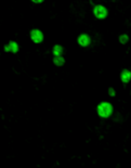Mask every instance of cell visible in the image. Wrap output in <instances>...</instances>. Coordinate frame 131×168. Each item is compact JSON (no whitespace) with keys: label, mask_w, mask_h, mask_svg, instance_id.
Segmentation results:
<instances>
[{"label":"cell","mask_w":131,"mask_h":168,"mask_svg":"<svg viewBox=\"0 0 131 168\" xmlns=\"http://www.w3.org/2000/svg\"><path fill=\"white\" fill-rule=\"evenodd\" d=\"M112 112H113V106H112V104H110V103H107V102H102V103L99 104L98 113L101 117H104V118L110 117V116L112 115Z\"/></svg>","instance_id":"obj_1"},{"label":"cell","mask_w":131,"mask_h":168,"mask_svg":"<svg viewBox=\"0 0 131 168\" xmlns=\"http://www.w3.org/2000/svg\"><path fill=\"white\" fill-rule=\"evenodd\" d=\"M93 13H94V15L98 17V19L102 20V19H104V17H107V9L101 5L95 6L94 9H93Z\"/></svg>","instance_id":"obj_2"},{"label":"cell","mask_w":131,"mask_h":168,"mask_svg":"<svg viewBox=\"0 0 131 168\" xmlns=\"http://www.w3.org/2000/svg\"><path fill=\"white\" fill-rule=\"evenodd\" d=\"M31 38L36 43H41L43 40V34L39 29H34V31L31 32Z\"/></svg>","instance_id":"obj_3"},{"label":"cell","mask_w":131,"mask_h":168,"mask_svg":"<svg viewBox=\"0 0 131 168\" xmlns=\"http://www.w3.org/2000/svg\"><path fill=\"white\" fill-rule=\"evenodd\" d=\"M90 43L91 39L87 34H82V35H80L78 37V43L80 46H82V47H87V46L90 45Z\"/></svg>","instance_id":"obj_4"},{"label":"cell","mask_w":131,"mask_h":168,"mask_svg":"<svg viewBox=\"0 0 131 168\" xmlns=\"http://www.w3.org/2000/svg\"><path fill=\"white\" fill-rule=\"evenodd\" d=\"M5 51H10V52L16 53L17 51H19V46H17V43H14V41H10L9 45L5 46Z\"/></svg>","instance_id":"obj_5"},{"label":"cell","mask_w":131,"mask_h":168,"mask_svg":"<svg viewBox=\"0 0 131 168\" xmlns=\"http://www.w3.org/2000/svg\"><path fill=\"white\" fill-rule=\"evenodd\" d=\"M120 78L124 83H129L131 79V72L130 71H127V69H124L122 72V75H120Z\"/></svg>","instance_id":"obj_6"},{"label":"cell","mask_w":131,"mask_h":168,"mask_svg":"<svg viewBox=\"0 0 131 168\" xmlns=\"http://www.w3.org/2000/svg\"><path fill=\"white\" fill-rule=\"evenodd\" d=\"M63 53V47L60 45H56L54 46V48H53V54L55 55V57H57V55H61Z\"/></svg>","instance_id":"obj_7"},{"label":"cell","mask_w":131,"mask_h":168,"mask_svg":"<svg viewBox=\"0 0 131 168\" xmlns=\"http://www.w3.org/2000/svg\"><path fill=\"white\" fill-rule=\"evenodd\" d=\"M53 62H54L55 65H59V66H61V65H63V64H64L65 60H64V58H62L61 55H57V57L54 58Z\"/></svg>","instance_id":"obj_8"},{"label":"cell","mask_w":131,"mask_h":168,"mask_svg":"<svg viewBox=\"0 0 131 168\" xmlns=\"http://www.w3.org/2000/svg\"><path fill=\"white\" fill-rule=\"evenodd\" d=\"M128 40H129L128 35H122L120 37H119V41H120L122 43H126Z\"/></svg>","instance_id":"obj_9"},{"label":"cell","mask_w":131,"mask_h":168,"mask_svg":"<svg viewBox=\"0 0 131 168\" xmlns=\"http://www.w3.org/2000/svg\"><path fill=\"white\" fill-rule=\"evenodd\" d=\"M108 93H110V95H112V97H114V95H115V91H114V89H113V88H110V90H108Z\"/></svg>","instance_id":"obj_10"},{"label":"cell","mask_w":131,"mask_h":168,"mask_svg":"<svg viewBox=\"0 0 131 168\" xmlns=\"http://www.w3.org/2000/svg\"><path fill=\"white\" fill-rule=\"evenodd\" d=\"M33 2H35V3H41L43 1V0H31Z\"/></svg>","instance_id":"obj_11"}]
</instances>
